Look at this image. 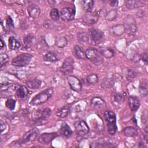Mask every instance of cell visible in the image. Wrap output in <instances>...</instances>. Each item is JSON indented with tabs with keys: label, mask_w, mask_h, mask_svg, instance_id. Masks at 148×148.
Returning a JSON list of instances; mask_svg holds the SVG:
<instances>
[{
	"label": "cell",
	"mask_w": 148,
	"mask_h": 148,
	"mask_svg": "<svg viewBox=\"0 0 148 148\" xmlns=\"http://www.w3.org/2000/svg\"><path fill=\"white\" fill-rule=\"evenodd\" d=\"M0 128H1V134H2L3 131L6 130L8 128V124L5 121H3V120H1L0 121Z\"/></svg>",
	"instance_id": "7bdbcfd3"
},
{
	"label": "cell",
	"mask_w": 148,
	"mask_h": 148,
	"mask_svg": "<svg viewBox=\"0 0 148 148\" xmlns=\"http://www.w3.org/2000/svg\"><path fill=\"white\" fill-rule=\"evenodd\" d=\"M59 58L58 56L53 51H47L43 56V60L46 62H55L59 61Z\"/></svg>",
	"instance_id": "484cf974"
},
{
	"label": "cell",
	"mask_w": 148,
	"mask_h": 148,
	"mask_svg": "<svg viewBox=\"0 0 148 148\" xmlns=\"http://www.w3.org/2000/svg\"><path fill=\"white\" fill-rule=\"evenodd\" d=\"M39 134V130L37 128H33L26 132L18 140L20 144H25L34 141Z\"/></svg>",
	"instance_id": "5b68a950"
},
{
	"label": "cell",
	"mask_w": 148,
	"mask_h": 148,
	"mask_svg": "<svg viewBox=\"0 0 148 148\" xmlns=\"http://www.w3.org/2000/svg\"><path fill=\"white\" fill-rule=\"evenodd\" d=\"M75 13L76 11L75 9L70 7H65L61 9L60 17L64 21H72L75 19Z\"/></svg>",
	"instance_id": "30bf717a"
},
{
	"label": "cell",
	"mask_w": 148,
	"mask_h": 148,
	"mask_svg": "<svg viewBox=\"0 0 148 148\" xmlns=\"http://www.w3.org/2000/svg\"><path fill=\"white\" fill-rule=\"evenodd\" d=\"M53 93V89L51 87H49L34 96L31 100L30 104L32 106H38L43 104L51 98Z\"/></svg>",
	"instance_id": "6da1fadb"
},
{
	"label": "cell",
	"mask_w": 148,
	"mask_h": 148,
	"mask_svg": "<svg viewBox=\"0 0 148 148\" xmlns=\"http://www.w3.org/2000/svg\"><path fill=\"white\" fill-rule=\"evenodd\" d=\"M72 133L73 132L69 125L66 122H64L61 124L60 129V134L61 135L65 138H69L72 135Z\"/></svg>",
	"instance_id": "7402d4cb"
},
{
	"label": "cell",
	"mask_w": 148,
	"mask_h": 148,
	"mask_svg": "<svg viewBox=\"0 0 148 148\" xmlns=\"http://www.w3.org/2000/svg\"><path fill=\"white\" fill-rule=\"evenodd\" d=\"M110 32L116 36H120L125 32L124 24H117L110 28Z\"/></svg>",
	"instance_id": "cb8c5ba5"
},
{
	"label": "cell",
	"mask_w": 148,
	"mask_h": 148,
	"mask_svg": "<svg viewBox=\"0 0 148 148\" xmlns=\"http://www.w3.org/2000/svg\"><path fill=\"white\" fill-rule=\"evenodd\" d=\"M32 58V56L27 53H21L14 57L11 62L12 65L18 67H23L28 65Z\"/></svg>",
	"instance_id": "277c9868"
},
{
	"label": "cell",
	"mask_w": 148,
	"mask_h": 148,
	"mask_svg": "<svg viewBox=\"0 0 148 148\" xmlns=\"http://www.w3.org/2000/svg\"><path fill=\"white\" fill-rule=\"evenodd\" d=\"M50 17L54 21L58 20L60 17L58 10L57 8L52 9L50 12Z\"/></svg>",
	"instance_id": "8d00e7d4"
},
{
	"label": "cell",
	"mask_w": 148,
	"mask_h": 148,
	"mask_svg": "<svg viewBox=\"0 0 148 148\" xmlns=\"http://www.w3.org/2000/svg\"><path fill=\"white\" fill-rule=\"evenodd\" d=\"M125 5L126 8L130 10L141 8L145 6V3L142 1L136 0H127L125 1Z\"/></svg>",
	"instance_id": "ac0fdd59"
},
{
	"label": "cell",
	"mask_w": 148,
	"mask_h": 148,
	"mask_svg": "<svg viewBox=\"0 0 148 148\" xmlns=\"http://www.w3.org/2000/svg\"><path fill=\"white\" fill-rule=\"evenodd\" d=\"M67 43L68 40L65 37L58 36L56 37L55 39V44L57 47L60 48H63L65 47L67 45Z\"/></svg>",
	"instance_id": "836d02e7"
},
{
	"label": "cell",
	"mask_w": 148,
	"mask_h": 148,
	"mask_svg": "<svg viewBox=\"0 0 148 148\" xmlns=\"http://www.w3.org/2000/svg\"><path fill=\"white\" fill-rule=\"evenodd\" d=\"M67 80L72 90L76 92H80L82 90V82L77 77L73 75H69L67 77Z\"/></svg>",
	"instance_id": "4fadbf2b"
},
{
	"label": "cell",
	"mask_w": 148,
	"mask_h": 148,
	"mask_svg": "<svg viewBox=\"0 0 148 148\" xmlns=\"http://www.w3.org/2000/svg\"><path fill=\"white\" fill-rule=\"evenodd\" d=\"M27 12L29 16L32 18H37L40 13V8L36 5H30L27 8Z\"/></svg>",
	"instance_id": "d6986e66"
},
{
	"label": "cell",
	"mask_w": 148,
	"mask_h": 148,
	"mask_svg": "<svg viewBox=\"0 0 148 148\" xmlns=\"http://www.w3.org/2000/svg\"><path fill=\"white\" fill-rule=\"evenodd\" d=\"M103 117L106 123L108 133L110 135H114L117 131L116 114L112 110H106L103 113Z\"/></svg>",
	"instance_id": "7a4b0ae2"
},
{
	"label": "cell",
	"mask_w": 148,
	"mask_h": 148,
	"mask_svg": "<svg viewBox=\"0 0 148 148\" xmlns=\"http://www.w3.org/2000/svg\"><path fill=\"white\" fill-rule=\"evenodd\" d=\"M147 52H145V53H143V54L142 55V61L146 65H147V62H148V58H147Z\"/></svg>",
	"instance_id": "ee69618b"
},
{
	"label": "cell",
	"mask_w": 148,
	"mask_h": 148,
	"mask_svg": "<svg viewBox=\"0 0 148 148\" xmlns=\"http://www.w3.org/2000/svg\"><path fill=\"white\" fill-rule=\"evenodd\" d=\"M76 133L81 136L85 135L89 132L90 129L87 123L83 120H79L74 123Z\"/></svg>",
	"instance_id": "8fae6325"
},
{
	"label": "cell",
	"mask_w": 148,
	"mask_h": 148,
	"mask_svg": "<svg viewBox=\"0 0 148 148\" xmlns=\"http://www.w3.org/2000/svg\"><path fill=\"white\" fill-rule=\"evenodd\" d=\"M4 46H5V43L4 42L3 39L1 38V42H0V49L2 50Z\"/></svg>",
	"instance_id": "bcb514c9"
},
{
	"label": "cell",
	"mask_w": 148,
	"mask_h": 148,
	"mask_svg": "<svg viewBox=\"0 0 148 148\" xmlns=\"http://www.w3.org/2000/svg\"><path fill=\"white\" fill-rule=\"evenodd\" d=\"M90 105L95 109H102L106 106V103L103 99L99 97H94L90 101Z\"/></svg>",
	"instance_id": "9a60e30c"
},
{
	"label": "cell",
	"mask_w": 148,
	"mask_h": 148,
	"mask_svg": "<svg viewBox=\"0 0 148 148\" xmlns=\"http://www.w3.org/2000/svg\"><path fill=\"white\" fill-rule=\"evenodd\" d=\"M6 24L7 27L9 28V29H12V28H13L14 27L13 20L12 18V17L9 16H8L7 17V18H6Z\"/></svg>",
	"instance_id": "60d3db41"
},
{
	"label": "cell",
	"mask_w": 148,
	"mask_h": 148,
	"mask_svg": "<svg viewBox=\"0 0 148 148\" xmlns=\"http://www.w3.org/2000/svg\"><path fill=\"white\" fill-rule=\"evenodd\" d=\"M123 133L125 136L135 137L138 135L137 130L133 127H127L123 129Z\"/></svg>",
	"instance_id": "f1b7e54d"
},
{
	"label": "cell",
	"mask_w": 148,
	"mask_h": 148,
	"mask_svg": "<svg viewBox=\"0 0 148 148\" xmlns=\"http://www.w3.org/2000/svg\"><path fill=\"white\" fill-rule=\"evenodd\" d=\"M51 114V110L50 108H45L38 109L35 110L32 114L33 119L37 121L47 120Z\"/></svg>",
	"instance_id": "8992f818"
},
{
	"label": "cell",
	"mask_w": 148,
	"mask_h": 148,
	"mask_svg": "<svg viewBox=\"0 0 148 148\" xmlns=\"http://www.w3.org/2000/svg\"><path fill=\"white\" fill-rule=\"evenodd\" d=\"M86 57L96 65H99L103 62V57L100 51L94 48L86 50Z\"/></svg>",
	"instance_id": "3957f363"
},
{
	"label": "cell",
	"mask_w": 148,
	"mask_h": 148,
	"mask_svg": "<svg viewBox=\"0 0 148 148\" xmlns=\"http://www.w3.org/2000/svg\"><path fill=\"white\" fill-rule=\"evenodd\" d=\"M128 76L130 78H135L136 77V76L138 75V72H137L136 70L134 69H130L128 70Z\"/></svg>",
	"instance_id": "b9f144b4"
},
{
	"label": "cell",
	"mask_w": 148,
	"mask_h": 148,
	"mask_svg": "<svg viewBox=\"0 0 148 148\" xmlns=\"http://www.w3.org/2000/svg\"><path fill=\"white\" fill-rule=\"evenodd\" d=\"M87 82L90 84H95L99 81V77L95 73H91L86 77Z\"/></svg>",
	"instance_id": "e575fe53"
},
{
	"label": "cell",
	"mask_w": 148,
	"mask_h": 148,
	"mask_svg": "<svg viewBox=\"0 0 148 148\" xmlns=\"http://www.w3.org/2000/svg\"><path fill=\"white\" fill-rule=\"evenodd\" d=\"M72 108V104H67L65 106L59 108L57 109L56 112V115L61 119H63L66 117L69 113L71 109Z\"/></svg>",
	"instance_id": "ffe728a7"
},
{
	"label": "cell",
	"mask_w": 148,
	"mask_h": 148,
	"mask_svg": "<svg viewBox=\"0 0 148 148\" xmlns=\"http://www.w3.org/2000/svg\"><path fill=\"white\" fill-rule=\"evenodd\" d=\"M100 52L102 54V56L106 58H110L113 57L115 54L114 50L108 47H102L100 50Z\"/></svg>",
	"instance_id": "f546056e"
},
{
	"label": "cell",
	"mask_w": 148,
	"mask_h": 148,
	"mask_svg": "<svg viewBox=\"0 0 148 148\" xmlns=\"http://www.w3.org/2000/svg\"><path fill=\"white\" fill-rule=\"evenodd\" d=\"M145 131L146 132V134H147V125H146L145 128Z\"/></svg>",
	"instance_id": "c3c4849f"
},
{
	"label": "cell",
	"mask_w": 148,
	"mask_h": 148,
	"mask_svg": "<svg viewBox=\"0 0 148 148\" xmlns=\"http://www.w3.org/2000/svg\"><path fill=\"white\" fill-rule=\"evenodd\" d=\"M42 82L37 78H34L28 80L26 82V84L28 88L31 89H38L42 86Z\"/></svg>",
	"instance_id": "603a6c76"
},
{
	"label": "cell",
	"mask_w": 148,
	"mask_h": 148,
	"mask_svg": "<svg viewBox=\"0 0 148 148\" xmlns=\"http://www.w3.org/2000/svg\"><path fill=\"white\" fill-rule=\"evenodd\" d=\"M124 26L125 28V32L129 34H134L137 31L135 20L131 16H128L125 18Z\"/></svg>",
	"instance_id": "9c48e42d"
},
{
	"label": "cell",
	"mask_w": 148,
	"mask_h": 148,
	"mask_svg": "<svg viewBox=\"0 0 148 148\" xmlns=\"http://www.w3.org/2000/svg\"><path fill=\"white\" fill-rule=\"evenodd\" d=\"M89 35L91 38V39L94 42L99 41L103 37V32L98 29L92 28L89 30Z\"/></svg>",
	"instance_id": "44dd1931"
},
{
	"label": "cell",
	"mask_w": 148,
	"mask_h": 148,
	"mask_svg": "<svg viewBox=\"0 0 148 148\" xmlns=\"http://www.w3.org/2000/svg\"><path fill=\"white\" fill-rule=\"evenodd\" d=\"M8 45H9V47L11 50H18L21 46L20 43L14 36L9 37L8 40Z\"/></svg>",
	"instance_id": "83f0119b"
},
{
	"label": "cell",
	"mask_w": 148,
	"mask_h": 148,
	"mask_svg": "<svg viewBox=\"0 0 148 148\" xmlns=\"http://www.w3.org/2000/svg\"><path fill=\"white\" fill-rule=\"evenodd\" d=\"M34 40H35V37L32 35L28 34L25 35L23 39V47L26 49L30 48L32 45L33 44V42H34Z\"/></svg>",
	"instance_id": "d4e9b609"
},
{
	"label": "cell",
	"mask_w": 148,
	"mask_h": 148,
	"mask_svg": "<svg viewBox=\"0 0 148 148\" xmlns=\"http://www.w3.org/2000/svg\"><path fill=\"white\" fill-rule=\"evenodd\" d=\"M119 1H111L110 2V5L112 7H116L118 5Z\"/></svg>",
	"instance_id": "f6af8a7d"
},
{
	"label": "cell",
	"mask_w": 148,
	"mask_h": 148,
	"mask_svg": "<svg viewBox=\"0 0 148 148\" xmlns=\"http://www.w3.org/2000/svg\"><path fill=\"white\" fill-rule=\"evenodd\" d=\"M9 60V57L8 55L5 53H2L0 54V65L1 68H2L3 66L8 62Z\"/></svg>",
	"instance_id": "f35d334b"
},
{
	"label": "cell",
	"mask_w": 148,
	"mask_h": 148,
	"mask_svg": "<svg viewBox=\"0 0 148 148\" xmlns=\"http://www.w3.org/2000/svg\"><path fill=\"white\" fill-rule=\"evenodd\" d=\"M117 15V11L115 9H112L108 11L105 15V18L106 20L109 21H112L114 20Z\"/></svg>",
	"instance_id": "d590c367"
},
{
	"label": "cell",
	"mask_w": 148,
	"mask_h": 148,
	"mask_svg": "<svg viewBox=\"0 0 148 148\" xmlns=\"http://www.w3.org/2000/svg\"><path fill=\"white\" fill-rule=\"evenodd\" d=\"M73 54L76 57L79 59H84L86 57V51L82 47L76 45L73 49Z\"/></svg>",
	"instance_id": "4316f807"
},
{
	"label": "cell",
	"mask_w": 148,
	"mask_h": 148,
	"mask_svg": "<svg viewBox=\"0 0 148 148\" xmlns=\"http://www.w3.org/2000/svg\"><path fill=\"white\" fill-rule=\"evenodd\" d=\"M124 94L119 92H113L110 95V100L112 103L116 108H120L124 101Z\"/></svg>",
	"instance_id": "7c38bea8"
},
{
	"label": "cell",
	"mask_w": 148,
	"mask_h": 148,
	"mask_svg": "<svg viewBox=\"0 0 148 148\" xmlns=\"http://www.w3.org/2000/svg\"><path fill=\"white\" fill-rule=\"evenodd\" d=\"M58 136L57 132H45L41 134L38 138V141L42 144L47 145L51 143Z\"/></svg>",
	"instance_id": "5bb4252c"
},
{
	"label": "cell",
	"mask_w": 148,
	"mask_h": 148,
	"mask_svg": "<svg viewBox=\"0 0 148 148\" xmlns=\"http://www.w3.org/2000/svg\"><path fill=\"white\" fill-rule=\"evenodd\" d=\"M139 147H146V146L144 145L143 142H140L138 145Z\"/></svg>",
	"instance_id": "7dc6e473"
},
{
	"label": "cell",
	"mask_w": 148,
	"mask_h": 148,
	"mask_svg": "<svg viewBox=\"0 0 148 148\" xmlns=\"http://www.w3.org/2000/svg\"><path fill=\"white\" fill-rule=\"evenodd\" d=\"M128 105L130 109L133 111H136L140 106V101L139 98L135 95H130L128 99Z\"/></svg>",
	"instance_id": "e0dca14e"
},
{
	"label": "cell",
	"mask_w": 148,
	"mask_h": 148,
	"mask_svg": "<svg viewBox=\"0 0 148 148\" xmlns=\"http://www.w3.org/2000/svg\"><path fill=\"white\" fill-rule=\"evenodd\" d=\"M99 17V13L98 11H91L86 12L83 17V22L84 24L90 25L95 24Z\"/></svg>",
	"instance_id": "52a82bcc"
},
{
	"label": "cell",
	"mask_w": 148,
	"mask_h": 148,
	"mask_svg": "<svg viewBox=\"0 0 148 148\" xmlns=\"http://www.w3.org/2000/svg\"><path fill=\"white\" fill-rule=\"evenodd\" d=\"M77 40L82 44H86L89 41V35L86 32H79L77 34Z\"/></svg>",
	"instance_id": "4dcf8cb0"
},
{
	"label": "cell",
	"mask_w": 148,
	"mask_h": 148,
	"mask_svg": "<svg viewBox=\"0 0 148 148\" xmlns=\"http://www.w3.org/2000/svg\"><path fill=\"white\" fill-rule=\"evenodd\" d=\"M114 84V81L112 79L106 78L103 80L101 84V86L103 88H110Z\"/></svg>",
	"instance_id": "ab89813d"
},
{
	"label": "cell",
	"mask_w": 148,
	"mask_h": 148,
	"mask_svg": "<svg viewBox=\"0 0 148 148\" xmlns=\"http://www.w3.org/2000/svg\"><path fill=\"white\" fill-rule=\"evenodd\" d=\"M82 6L83 9L86 12H89L92 11V9L94 6V1L91 0H84L82 1Z\"/></svg>",
	"instance_id": "d6a6232c"
},
{
	"label": "cell",
	"mask_w": 148,
	"mask_h": 148,
	"mask_svg": "<svg viewBox=\"0 0 148 148\" xmlns=\"http://www.w3.org/2000/svg\"><path fill=\"white\" fill-rule=\"evenodd\" d=\"M16 94L17 97L22 100H24L27 98L28 95V90L27 88L23 85L17 84L15 87Z\"/></svg>",
	"instance_id": "2e32d148"
},
{
	"label": "cell",
	"mask_w": 148,
	"mask_h": 148,
	"mask_svg": "<svg viewBox=\"0 0 148 148\" xmlns=\"http://www.w3.org/2000/svg\"><path fill=\"white\" fill-rule=\"evenodd\" d=\"M147 82L146 80H143L140 83L139 91L142 96L145 97L147 95Z\"/></svg>",
	"instance_id": "1f68e13d"
},
{
	"label": "cell",
	"mask_w": 148,
	"mask_h": 148,
	"mask_svg": "<svg viewBox=\"0 0 148 148\" xmlns=\"http://www.w3.org/2000/svg\"><path fill=\"white\" fill-rule=\"evenodd\" d=\"M16 101L13 98H9L5 102L6 107L10 110H13L15 109Z\"/></svg>",
	"instance_id": "74e56055"
},
{
	"label": "cell",
	"mask_w": 148,
	"mask_h": 148,
	"mask_svg": "<svg viewBox=\"0 0 148 148\" xmlns=\"http://www.w3.org/2000/svg\"><path fill=\"white\" fill-rule=\"evenodd\" d=\"M73 69V60L71 57L66 58L64 61L62 65L60 68V72L65 76L71 74Z\"/></svg>",
	"instance_id": "ba28073f"
}]
</instances>
